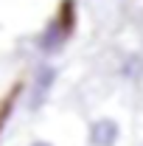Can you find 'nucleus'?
<instances>
[{"label": "nucleus", "mask_w": 143, "mask_h": 146, "mask_svg": "<svg viewBox=\"0 0 143 146\" xmlns=\"http://www.w3.org/2000/svg\"><path fill=\"white\" fill-rule=\"evenodd\" d=\"M73 28H76V3H73V0H65L62 9H59V14L36 34L34 48L42 56L59 54V51L68 45V39L73 36Z\"/></svg>", "instance_id": "f257e3e1"}, {"label": "nucleus", "mask_w": 143, "mask_h": 146, "mask_svg": "<svg viewBox=\"0 0 143 146\" xmlns=\"http://www.w3.org/2000/svg\"><path fill=\"white\" fill-rule=\"evenodd\" d=\"M56 76H59V70H56L51 62H39L34 68L28 98H25V107L31 110V112L45 107V101H48V96H51V90H54V84H56Z\"/></svg>", "instance_id": "f03ea898"}, {"label": "nucleus", "mask_w": 143, "mask_h": 146, "mask_svg": "<svg viewBox=\"0 0 143 146\" xmlns=\"http://www.w3.org/2000/svg\"><path fill=\"white\" fill-rule=\"evenodd\" d=\"M121 141V124L109 115L95 118L87 127V143L90 146H118Z\"/></svg>", "instance_id": "7ed1b4c3"}, {"label": "nucleus", "mask_w": 143, "mask_h": 146, "mask_svg": "<svg viewBox=\"0 0 143 146\" xmlns=\"http://www.w3.org/2000/svg\"><path fill=\"white\" fill-rule=\"evenodd\" d=\"M118 76L126 79V82H138L143 76V54H138V51L126 54L121 59V65H118Z\"/></svg>", "instance_id": "20e7f679"}, {"label": "nucleus", "mask_w": 143, "mask_h": 146, "mask_svg": "<svg viewBox=\"0 0 143 146\" xmlns=\"http://www.w3.org/2000/svg\"><path fill=\"white\" fill-rule=\"evenodd\" d=\"M28 146H54V143H51V141H42V138H34Z\"/></svg>", "instance_id": "39448f33"}]
</instances>
